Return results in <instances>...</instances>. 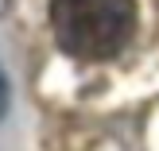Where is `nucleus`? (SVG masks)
Here are the masks:
<instances>
[{
	"mask_svg": "<svg viewBox=\"0 0 159 151\" xmlns=\"http://www.w3.org/2000/svg\"><path fill=\"white\" fill-rule=\"evenodd\" d=\"M4 105H8V82H4V70H0V116H4Z\"/></svg>",
	"mask_w": 159,
	"mask_h": 151,
	"instance_id": "f03ea898",
	"label": "nucleus"
},
{
	"mask_svg": "<svg viewBox=\"0 0 159 151\" xmlns=\"http://www.w3.org/2000/svg\"><path fill=\"white\" fill-rule=\"evenodd\" d=\"M51 31L82 62L113 58L136 31V0H51Z\"/></svg>",
	"mask_w": 159,
	"mask_h": 151,
	"instance_id": "f257e3e1",
	"label": "nucleus"
}]
</instances>
